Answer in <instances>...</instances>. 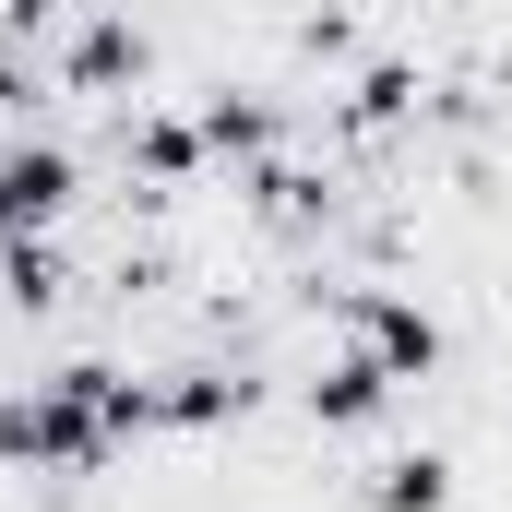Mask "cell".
Instances as JSON below:
<instances>
[{"label": "cell", "instance_id": "6da1fadb", "mask_svg": "<svg viewBox=\"0 0 512 512\" xmlns=\"http://www.w3.org/2000/svg\"><path fill=\"white\" fill-rule=\"evenodd\" d=\"M131 441H155V370L120 358H60L0 393V477H108Z\"/></svg>", "mask_w": 512, "mask_h": 512}, {"label": "cell", "instance_id": "7a4b0ae2", "mask_svg": "<svg viewBox=\"0 0 512 512\" xmlns=\"http://www.w3.org/2000/svg\"><path fill=\"white\" fill-rule=\"evenodd\" d=\"M84 203V155L48 143V131H0V251L12 239H60V215Z\"/></svg>", "mask_w": 512, "mask_h": 512}, {"label": "cell", "instance_id": "3957f363", "mask_svg": "<svg viewBox=\"0 0 512 512\" xmlns=\"http://www.w3.org/2000/svg\"><path fill=\"white\" fill-rule=\"evenodd\" d=\"M143 72H155V36L131 24L120 0H96V12H72L60 24V96H96V108H120V96H143Z\"/></svg>", "mask_w": 512, "mask_h": 512}, {"label": "cell", "instance_id": "277c9868", "mask_svg": "<svg viewBox=\"0 0 512 512\" xmlns=\"http://www.w3.org/2000/svg\"><path fill=\"white\" fill-rule=\"evenodd\" d=\"M334 334H346V346H370L393 382H429V370H441V346H453V334H441V310H429V298H405V286H334Z\"/></svg>", "mask_w": 512, "mask_h": 512}, {"label": "cell", "instance_id": "5b68a950", "mask_svg": "<svg viewBox=\"0 0 512 512\" xmlns=\"http://www.w3.org/2000/svg\"><path fill=\"white\" fill-rule=\"evenodd\" d=\"M262 405V382L239 358H191V370H155V429H179V441H203V429H239Z\"/></svg>", "mask_w": 512, "mask_h": 512}, {"label": "cell", "instance_id": "8992f818", "mask_svg": "<svg viewBox=\"0 0 512 512\" xmlns=\"http://www.w3.org/2000/svg\"><path fill=\"white\" fill-rule=\"evenodd\" d=\"M191 131H203L215 167H262V155H286V108L251 96V84H203V96H191Z\"/></svg>", "mask_w": 512, "mask_h": 512}, {"label": "cell", "instance_id": "52a82bcc", "mask_svg": "<svg viewBox=\"0 0 512 512\" xmlns=\"http://www.w3.org/2000/svg\"><path fill=\"white\" fill-rule=\"evenodd\" d=\"M393 393H405V382H393L370 346H334V358H322V370L298 382V405H310V429H370Z\"/></svg>", "mask_w": 512, "mask_h": 512}, {"label": "cell", "instance_id": "ba28073f", "mask_svg": "<svg viewBox=\"0 0 512 512\" xmlns=\"http://www.w3.org/2000/svg\"><path fill=\"white\" fill-rule=\"evenodd\" d=\"M358 512H453V453L441 441H405L382 465H358Z\"/></svg>", "mask_w": 512, "mask_h": 512}, {"label": "cell", "instance_id": "9c48e42d", "mask_svg": "<svg viewBox=\"0 0 512 512\" xmlns=\"http://www.w3.org/2000/svg\"><path fill=\"white\" fill-rule=\"evenodd\" d=\"M120 155L155 179V191H179V179H203V167H215V155H203V131H191V108H131Z\"/></svg>", "mask_w": 512, "mask_h": 512}, {"label": "cell", "instance_id": "30bf717a", "mask_svg": "<svg viewBox=\"0 0 512 512\" xmlns=\"http://www.w3.org/2000/svg\"><path fill=\"white\" fill-rule=\"evenodd\" d=\"M417 60H358V84H346V131H393V120H417Z\"/></svg>", "mask_w": 512, "mask_h": 512}, {"label": "cell", "instance_id": "8fae6325", "mask_svg": "<svg viewBox=\"0 0 512 512\" xmlns=\"http://www.w3.org/2000/svg\"><path fill=\"white\" fill-rule=\"evenodd\" d=\"M60 286H72L60 239H12L0 251V310H60Z\"/></svg>", "mask_w": 512, "mask_h": 512}, {"label": "cell", "instance_id": "7c38bea8", "mask_svg": "<svg viewBox=\"0 0 512 512\" xmlns=\"http://www.w3.org/2000/svg\"><path fill=\"white\" fill-rule=\"evenodd\" d=\"M60 24H72V12H60V0H0V36H12V48H24V36H36V48H48V36H60Z\"/></svg>", "mask_w": 512, "mask_h": 512}, {"label": "cell", "instance_id": "4fadbf2b", "mask_svg": "<svg viewBox=\"0 0 512 512\" xmlns=\"http://www.w3.org/2000/svg\"><path fill=\"white\" fill-rule=\"evenodd\" d=\"M0 120H36V60L0 36Z\"/></svg>", "mask_w": 512, "mask_h": 512}, {"label": "cell", "instance_id": "5bb4252c", "mask_svg": "<svg viewBox=\"0 0 512 512\" xmlns=\"http://www.w3.org/2000/svg\"><path fill=\"white\" fill-rule=\"evenodd\" d=\"M298 48H310V60H346V48H358V24H346V12H310V24H298Z\"/></svg>", "mask_w": 512, "mask_h": 512}]
</instances>
